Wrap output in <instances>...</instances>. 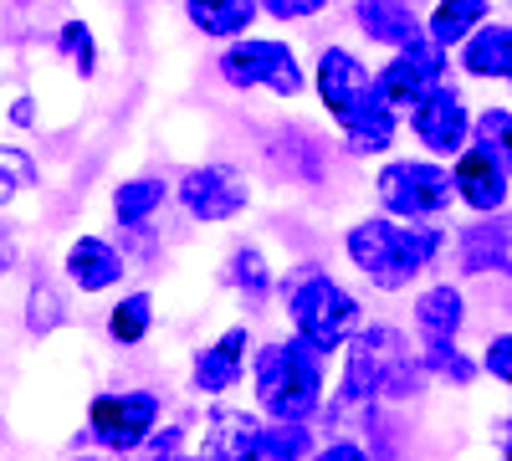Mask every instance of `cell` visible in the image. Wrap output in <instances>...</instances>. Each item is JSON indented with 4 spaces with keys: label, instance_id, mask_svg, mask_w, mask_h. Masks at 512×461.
I'll list each match as a JSON object with an SVG mask.
<instances>
[{
    "label": "cell",
    "instance_id": "44dd1931",
    "mask_svg": "<svg viewBox=\"0 0 512 461\" xmlns=\"http://www.w3.org/2000/svg\"><path fill=\"white\" fill-rule=\"evenodd\" d=\"M190 26L205 31V36H216V41H241L251 31V21L262 16L251 6V0H190L185 6Z\"/></svg>",
    "mask_w": 512,
    "mask_h": 461
},
{
    "label": "cell",
    "instance_id": "603a6c76",
    "mask_svg": "<svg viewBox=\"0 0 512 461\" xmlns=\"http://www.w3.org/2000/svg\"><path fill=\"white\" fill-rule=\"evenodd\" d=\"M487 21V0H441V6L431 11V21H420L425 41L431 47H456V41H466L477 26Z\"/></svg>",
    "mask_w": 512,
    "mask_h": 461
},
{
    "label": "cell",
    "instance_id": "d590c367",
    "mask_svg": "<svg viewBox=\"0 0 512 461\" xmlns=\"http://www.w3.org/2000/svg\"><path fill=\"white\" fill-rule=\"evenodd\" d=\"M308 461H369V451L359 441H328L323 451H313Z\"/></svg>",
    "mask_w": 512,
    "mask_h": 461
},
{
    "label": "cell",
    "instance_id": "ffe728a7",
    "mask_svg": "<svg viewBox=\"0 0 512 461\" xmlns=\"http://www.w3.org/2000/svg\"><path fill=\"white\" fill-rule=\"evenodd\" d=\"M461 67L472 77H512V26L507 21H482L461 47Z\"/></svg>",
    "mask_w": 512,
    "mask_h": 461
},
{
    "label": "cell",
    "instance_id": "cb8c5ba5",
    "mask_svg": "<svg viewBox=\"0 0 512 461\" xmlns=\"http://www.w3.org/2000/svg\"><path fill=\"white\" fill-rule=\"evenodd\" d=\"M267 159L277 164L282 175H297V180H308V185H318V180L328 175L318 144H313L308 134H297V129H277V134L267 139Z\"/></svg>",
    "mask_w": 512,
    "mask_h": 461
},
{
    "label": "cell",
    "instance_id": "ba28073f",
    "mask_svg": "<svg viewBox=\"0 0 512 461\" xmlns=\"http://www.w3.org/2000/svg\"><path fill=\"white\" fill-rule=\"evenodd\" d=\"M441 77H446V52L420 36L415 47H405L395 62H384L369 82H374L384 108H415L431 88H441Z\"/></svg>",
    "mask_w": 512,
    "mask_h": 461
},
{
    "label": "cell",
    "instance_id": "9c48e42d",
    "mask_svg": "<svg viewBox=\"0 0 512 461\" xmlns=\"http://www.w3.org/2000/svg\"><path fill=\"white\" fill-rule=\"evenodd\" d=\"M410 129L431 154L451 159V154H461L466 144H472V113H466V103L456 98V88L441 82V88H431L410 108Z\"/></svg>",
    "mask_w": 512,
    "mask_h": 461
},
{
    "label": "cell",
    "instance_id": "484cf974",
    "mask_svg": "<svg viewBox=\"0 0 512 461\" xmlns=\"http://www.w3.org/2000/svg\"><path fill=\"white\" fill-rule=\"evenodd\" d=\"M149 328H154V298H149V292H128V298L108 313V339L123 344V349L144 344Z\"/></svg>",
    "mask_w": 512,
    "mask_h": 461
},
{
    "label": "cell",
    "instance_id": "8d00e7d4",
    "mask_svg": "<svg viewBox=\"0 0 512 461\" xmlns=\"http://www.w3.org/2000/svg\"><path fill=\"white\" fill-rule=\"evenodd\" d=\"M31 113H36V108H31V98H21V103L11 108V118H16V123H31Z\"/></svg>",
    "mask_w": 512,
    "mask_h": 461
},
{
    "label": "cell",
    "instance_id": "1f68e13d",
    "mask_svg": "<svg viewBox=\"0 0 512 461\" xmlns=\"http://www.w3.org/2000/svg\"><path fill=\"white\" fill-rule=\"evenodd\" d=\"M507 129H512V113H507V108H487L482 118H472L477 149H487V154H497V159L512 164V154H507Z\"/></svg>",
    "mask_w": 512,
    "mask_h": 461
},
{
    "label": "cell",
    "instance_id": "4dcf8cb0",
    "mask_svg": "<svg viewBox=\"0 0 512 461\" xmlns=\"http://www.w3.org/2000/svg\"><path fill=\"white\" fill-rule=\"evenodd\" d=\"M57 41H62V57L72 62L77 77H93L98 72V47H93V26L88 21H67Z\"/></svg>",
    "mask_w": 512,
    "mask_h": 461
},
{
    "label": "cell",
    "instance_id": "7402d4cb",
    "mask_svg": "<svg viewBox=\"0 0 512 461\" xmlns=\"http://www.w3.org/2000/svg\"><path fill=\"white\" fill-rule=\"evenodd\" d=\"M164 200H169V185L159 175H139V180H123L113 190V216L123 231H144L154 221V211H164Z\"/></svg>",
    "mask_w": 512,
    "mask_h": 461
},
{
    "label": "cell",
    "instance_id": "4316f807",
    "mask_svg": "<svg viewBox=\"0 0 512 461\" xmlns=\"http://www.w3.org/2000/svg\"><path fill=\"white\" fill-rule=\"evenodd\" d=\"M313 431L308 426H262L256 431V461H308Z\"/></svg>",
    "mask_w": 512,
    "mask_h": 461
},
{
    "label": "cell",
    "instance_id": "e575fe53",
    "mask_svg": "<svg viewBox=\"0 0 512 461\" xmlns=\"http://www.w3.org/2000/svg\"><path fill=\"white\" fill-rule=\"evenodd\" d=\"M487 374H492L497 385L512 380V339H507V333H497V339L487 344Z\"/></svg>",
    "mask_w": 512,
    "mask_h": 461
},
{
    "label": "cell",
    "instance_id": "74e56055",
    "mask_svg": "<svg viewBox=\"0 0 512 461\" xmlns=\"http://www.w3.org/2000/svg\"><path fill=\"white\" fill-rule=\"evenodd\" d=\"M0 272H11V246H6V236H0Z\"/></svg>",
    "mask_w": 512,
    "mask_h": 461
},
{
    "label": "cell",
    "instance_id": "7a4b0ae2",
    "mask_svg": "<svg viewBox=\"0 0 512 461\" xmlns=\"http://www.w3.org/2000/svg\"><path fill=\"white\" fill-rule=\"evenodd\" d=\"M441 246H446V231L441 226H395V221H384V216H369V221L349 226V236H344L349 262L379 292L410 287L425 267L441 257Z\"/></svg>",
    "mask_w": 512,
    "mask_h": 461
},
{
    "label": "cell",
    "instance_id": "d4e9b609",
    "mask_svg": "<svg viewBox=\"0 0 512 461\" xmlns=\"http://www.w3.org/2000/svg\"><path fill=\"white\" fill-rule=\"evenodd\" d=\"M67 323V303L62 292L47 272H36L31 287H26V333H36V339H47V333H57Z\"/></svg>",
    "mask_w": 512,
    "mask_h": 461
},
{
    "label": "cell",
    "instance_id": "5bb4252c",
    "mask_svg": "<svg viewBox=\"0 0 512 461\" xmlns=\"http://www.w3.org/2000/svg\"><path fill=\"white\" fill-rule=\"evenodd\" d=\"M338 129H344V149H349V154L369 159V154H384V149L395 144L400 118H395V108H384V103H379L374 82H369V98H364L359 108H349L344 118H338Z\"/></svg>",
    "mask_w": 512,
    "mask_h": 461
},
{
    "label": "cell",
    "instance_id": "f1b7e54d",
    "mask_svg": "<svg viewBox=\"0 0 512 461\" xmlns=\"http://www.w3.org/2000/svg\"><path fill=\"white\" fill-rule=\"evenodd\" d=\"M420 369L436 374V380H451V385H472L477 380V364L466 359L456 344H420Z\"/></svg>",
    "mask_w": 512,
    "mask_h": 461
},
{
    "label": "cell",
    "instance_id": "3957f363",
    "mask_svg": "<svg viewBox=\"0 0 512 461\" xmlns=\"http://www.w3.org/2000/svg\"><path fill=\"white\" fill-rule=\"evenodd\" d=\"M251 380H256V405H262V415H272V426H308V415H318L323 400V354L308 349L303 339L262 344Z\"/></svg>",
    "mask_w": 512,
    "mask_h": 461
},
{
    "label": "cell",
    "instance_id": "277c9868",
    "mask_svg": "<svg viewBox=\"0 0 512 461\" xmlns=\"http://www.w3.org/2000/svg\"><path fill=\"white\" fill-rule=\"evenodd\" d=\"M287 313L297 323L292 339H303L318 354L344 349L354 333L364 328V308L349 287H338L328 272H303L287 287Z\"/></svg>",
    "mask_w": 512,
    "mask_h": 461
},
{
    "label": "cell",
    "instance_id": "e0dca14e",
    "mask_svg": "<svg viewBox=\"0 0 512 461\" xmlns=\"http://www.w3.org/2000/svg\"><path fill=\"white\" fill-rule=\"evenodd\" d=\"M461 246V272H472V277H487V272H507L512 262V236H507V216H487L477 226H466L456 236Z\"/></svg>",
    "mask_w": 512,
    "mask_h": 461
},
{
    "label": "cell",
    "instance_id": "30bf717a",
    "mask_svg": "<svg viewBox=\"0 0 512 461\" xmlns=\"http://www.w3.org/2000/svg\"><path fill=\"white\" fill-rule=\"evenodd\" d=\"M246 200H251V190L231 164H205V170H190L180 180V205L195 221H231L246 211Z\"/></svg>",
    "mask_w": 512,
    "mask_h": 461
},
{
    "label": "cell",
    "instance_id": "4fadbf2b",
    "mask_svg": "<svg viewBox=\"0 0 512 461\" xmlns=\"http://www.w3.org/2000/svg\"><path fill=\"white\" fill-rule=\"evenodd\" d=\"M256 431H262V421L251 410H236V405L210 410L195 461H256Z\"/></svg>",
    "mask_w": 512,
    "mask_h": 461
},
{
    "label": "cell",
    "instance_id": "2e32d148",
    "mask_svg": "<svg viewBox=\"0 0 512 461\" xmlns=\"http://www.w3.org/2000/svg\"><path fill=\"white\" fill-rule=\"evenodd\" d=\"M123 251L113 246V241H103V236H77L72 246H67V277L82 287V292H108V287H118L123 282Z\"/></svg>",
    "mask_w": 512,
    "mask_h": 461
},
{
    "label": "cell",
    "instance_id": "83f0119b",
    "mask_svg": "<svg viewBox=\"0 0 512 461\" xmlns=\"http://www.w3.org/2000/svg\"><path fill=\"white\" fill-rule=\"evenodd\" d=\"M226 277H231V287L246 292V298H267V292H272V267H267V257L256 246H236L231 251Z\"/></svg>",
    "mask_w": 512,
    "mask_h": 461
},
{
    "label": "cell",
    "instance_id": "ac0fdd59",
    "mask_svg": "<svg viewBox=\"0 0 512 461\" xmlns=\"http://www.w3.org/2000/svg\"><path fill=\"white\" fill-rule=\"evenodd\" d=\"M466 323V298L461 287L436 282L415 298V328H420V344H456V333Z\"/></svg>",
    "mask_w": 512,
    "mask_h": 461
},
{
    "label": "cell",
    "instance_id": "8992f818",
    "mask_svg": "<svg viewBox=\"0 0 512 461\" xmlns=\"http://www.w3.org/2000/svg\"><path fill=\"white\" fill-rule=\"evenodd\" d=\"M221 77L231 82V88H267L277 98H297L308 88L303 77V62H297V52L287 47V41H272V36H241L236 47L221 52Z\"/></svg>",
    "mask_w": 512,
    "mask_h": 461
},
{
    "label": "cell",
    "instance_id": "f35d334b",
    "mask_svg": "<svg viewBox=\"0 0 512 461\" xmlns=\"http://www.w3.org/2000/svg\"><path fill=\"white\" fill-rule=\"evenodd\" d=\"M77 461H108V456H77Z\"/></svg>",
    "mask_w": 512,
    "mask_h": 461
},
{
    "label": "cell",
    "instance_id": "7c38bea8",
    "mask_svg": "<svg viewBox=\"0 0 512 461\" xmlns=\"http://www.w3.org/2000/svg\"><path fill=\"white\" fill-rule=\"evenodd\" d=\"M318 98L333 118H344L349 108H359L369 98V67L349 47H323V57H318Z\"/></svg>",
    "mask_w": 512,
    "mask_h": 461
},
{
    "label": "cell",
    "instance_id": "52a82bcc",
    "mask_svg": "<svg viewBox=\"0 0 512 461\" xmlns=\"http://www.w3.org/2000/svg\"><path fill=\"white\" fill-rule=\"evenodd\" d=\"M159 395L154 390H123V395H98L88 410V436L98 446H108L113 456L139 451L149 441V431L159 426Z\"/></svg>",
    "mask_w": 512,
    "mask_h": 461
},
{
    "label": "cell",
    "instance_id": "9a60e30c",
    "mask_svg": "<svg viewBox=\"0 0 512 461\" xmlns=\"http://www.w3.org/2000/svg\"><path fill=\"white\" fill-rule=\"evenodd\" d=\"M246 328H226L221 333V344H210V349H200L195 354V390L200 395H226V390H236L241 385V374H246Z\"/></svg>",
    "mask_w": 512,
    "mask_h": 461
},
{
    "label": "cell",
    "instance_id": "d6986e66",
    "mask_svg": "<svg viewBox=\"0 0 512 461\" xmlns=\"http://www.w3.org/2000/svg\"><path fill=\"white\" fill-rule=\"evenodd\" d=\"M354 21L369 41H379V47H415V41L425 36L420 31V16L410 6H400V0H359L354 6Z\"/></svg>",
    "mask_w": 512,
    "mask_h": 461
},
{
    "label": "cell",
    "instance_id": "836d02e7",
    "mask_svg": "<svg viewBox=\"0 0 512 461\" xmlns=\"http://www.w3.org/2000/svg\"><path fill=\"white\" fill-rule=\"evenodd\" d=\"M256 11H267L272 21H308L323 11V0H262Z\"/></svg>",
    "mask_w": 512,
    "mask_h": 461
},
{
    "label": "cell",
    "instance_id": "8fae6325",
    "mask_svg": "<svg viewBox=\"0 0 512 461\" xmlns=\"http://www.w3.org/2000/svg\"><path fill=\"white\" fill-rule=\"evenodd\" d=\"M507 170H512L507 159H497V154H487L477 144H466L456 154V164H451V195H461L472 211H482V221L502 216V205H507Z\"/></svg>",
    "mask_w": 512,
    "mask_h": 461
},
{
    "label": "cell",
    "instance_id": "d6a6232c",
    "mask_svg": "<svg viewBox=\"0 0 512 461\" xmlns=\"http://www.w3.org/2000/svg\"><path fill=\"white\" fill-rule=\"evenodd\" d=\"M139 451H144V461H190V456H185V426H180V421L154 426Z\"/></svg>",
    "mask_w": 512,
    "mask_h": 461
},
{
    "label": "cell",
    "instance_id": "6da1fadb",
    "mask_svg": "<svg viewBox=\"0 0 512 461\" xmlns=\"http://www.w3.org/2000/svg\"><path fill=\"white\" fill-rule=\"evenodd\" d=\"M349 349V364H344V385L333 395V415L338 421L344 410H369V405H384V400H410L425 390V369L410 349V339L390 323H369L359 328L354 339L344 344Z\"/></svg>",
    "mask_w": 512,
    "mask_h": 461
},
{
    "label": "cell",
    "instance_id": "f546056e",
    "mask_svg": "<svg viewBox=\"0 0 512 461\" xmlns=\"http://www.w3.org/2000/svg\"><path fill=\"white\" fill-rule=\"evenodd\" d=\"M41 175H36V159L26 149H11V144H0V205H11L21 190H31Z\"/></svg>",
    "mask_w": 512,
    "mask_h": 461
},
{
    "label": "cell",
    "instance_id": "5b68a950",
    "mask_svg": "<svg viewBox=\"0 0 512 461\" xmlns=\"http://www.w3.org/2000/svg\"><path fill=\"white\" fill-rule=\"evenodd\" d=\"M374 190H379V205H384V221L425 226L451 205V170H441L436 159H395L379 170Z\"/></svg>",
    "mask_w": 512,
    "mask_h": 461
}]
</instances>
